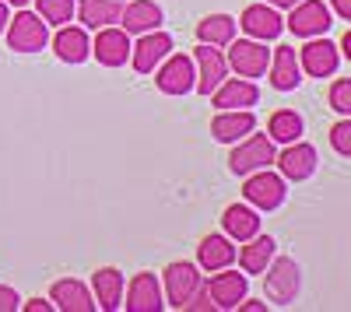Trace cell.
<instances>
[{
  "label": "cell",
  "instance_id": "obj_1",
  "mask_svg": "<svg viewBox=\"0 0 351 312\" xmlns=\"http://www.w3.org/2000/svg\"><path fill=\"white\" fill-rule=\"evenodd\" d=\"M274 140L271 137H263V133H246V140L232 151V158H228V165H232V172L236 176H250V172H256V168H267L271 161H274Z\"/></svg>",
  "mask_w": 351,
  "mask_h": 312
},
{
  "label": "cell",
  "instance_id": "obj_2",
  "mask_svg": "<svg viewBox=\"0 0 351 312\" xmlns=\"http://www.w3.org/2000/svg\"><path fill=\"white\" fill-rule=\"evenodd\" d=\"M46 42H49L46 21L39 14H32V11H18L11 28H8V46L18 49V53H39Z\"/></svg>",
  "mask_w": 351,
  "mask_h": 312
},
{
  "label": "cell",
  "instance_id": "obj_3",
  "mask_svg": "<svg viewBox=\"0 0 351 312\" xmlns=\"http://www.w3.org/2000/svg\"><path fill=\"white\" fill-rule=\"evenodd\" d=\"M285 179L281 176H274V172H267V168H256V172H250V179H246V186H243V196L253 204V207H260V211H274V207H281L285 204Z\"/></svg>",
  "mask_w": 351,
  "mask_h": 312
},
{
  "label": "cell",
  "instance_id": "obj_4",
  "mask_svg": "<svg viewBox=\"0 0 351 312\" xmlns=\"http://www.w3.org/2000/svg\"><path fill=\"white\" fill-rule=\"evenodd\" d=\"M330 8L324 0H299L295 8H291V18H288V28L302 39H313V36H327L330 28Z\"/></svg>",
  "mask_w": 351,
  "mask_h": 312
},
{
  "label": "cell",
  "instance_id": "obj_5",
  "mask_svg": "<svg viewBox=\"0 0 351 312\" xmlns=\"http://www.w3.org/2000/svg\"><path fill=\"white\" fill-rule=\"evenodd\" d=\"M193 81H197V74H193V60L186 53L165 56V64L155 74V84L165 95H186V92H193Z\"/></svg>",
  "mask_w": 351,
  "mask_h": 312
},
{
  "label": "cell",
  "instance_id": "obj_6",
  "mask_svg": "<svg viewBox=\"0 0 351 312\" xmlns=\"http://www.w3.org/2000/svg\"><path fill=\"white\" fill-rule=\"evenodd\" d=\"M200 285H204V281H200V274H197L193 263L183 260V263H169L165 267V298H169L172 309H183L197 295Z\"/></svg>",
  "mask_w": 351,
  "mask_h": 312
},
{
  "label": "cell",
  "instance_id": "obj_7",
  "mask_svg": "<svg viewBox=\"0 0 351 312\" xmlns=\"http://www.w3.org/2000/svg\"><path fill=\"white\" fill-rule=\"evenodd\" d=\"M193 64H197V81H193V88L200 92V95H211L218 84L225 81V74H228V64H225V56L215 49V46H208V42H200L197 49H193Z\"/></svg>",
  "mask_w": 351,
  "mask_h": 312
},
{
  "label": "cell",
  "instance_id": "obj_8",
  "mask_svg": "<svg viewBox=\"0 0 351 312\" xmlns=\"http://www.w3.org/2000/svg\"><path fill=\"white\" fill-rule=\"evenodd\" d=\"M232 49H228V67L236 70L239 77H260V74H267V64H271V56H267V49H263L260 42H250V39H232L228 42Z\"/></svg>",
  "mask_w": 351,
  "mask_h": 312
},
{
  "label": "cell",
  "instance_id": "obj_9",
  "mask_svg": "<svg viewBox=\"0 0 351 312\" xmlns=\"http://www.w3.org/2000/svg\"><path fill=\"white\" fill-rule=\"evenodd\" d=\"M172 53V39L165 32H158V28H152V32H144L141 42L130 49V60H134V70L137 74H152L165 56Z\"/></svg>",
  "mask_w": 351,
  "mask_h": 312
},
{
  "label": "cell",
  "instance_id": "obj_10",
  "mask_svg": "<svg viewBox=\"0 0 351 312\" xmlns=\"http://www.w3.org/2000/svg\"><path fill=\"white\" fill-rule=\"evenodd\" d=\"M295 295H299V263L281 257L267 270V298L278 302V305H288Z\"/></svg>",
  "mask_w": 351,
  "mask_h": 312
},
{
  "label": "cell",
  "instance_id": "obj_11",
  "mask_svg": "<svg viewBox=\"0 0 351 312\" xmlns=\"http://www.w3.org/2000/svg\"><path fill=\"white\" fill-rule=\"evenodd\" d=\"M274 161H278L285 179L302 183V179H309L316 172V148L313 144H302V140H291L281 155H274Z\"/></svg>",
  "mask_w": 351,
  "mask_h": 312
},
{
  "label": "cell",
  "instance_id": "obj_12",
  "mask_svg": "<svg viewBox=\"0 0 351 312\" xmlns=\"http://www.w3.org/2000/svg\"><path fill=\"white\" fill-rule=\"evenodd\" d=\"M239 25H243V32H250V36L260 39V42L278 39V36H281V28H285L281 14H278L274 8H267V4H250V8L243 11Z\"/></svg>",
  "mask_w": 351,
  "mask_h": 312
},
{
  "label": "cell",
  "instance_id": "obj_13",
  "mask_svg": "<svg viewBox=\"0 0 351 312\" xmlns=\"http://www.w3.org/2000/svg\"><path fill=\"white\" fill-rule=\"evenodd\" d=\"M299 67L313 77H330L337 70V46L313 36V42H306L299 53Z\"/></svg>",
  "mask_w": 351,
  "mask_h": 312
},
{
  "label": "cell",
  "instance_id": "obj_14",
  "mask_svg": "<svg viewBox=\"0 0 351 312\" xmlns=\"http://www.w3.org/2000/svg\"><path fill=\"white\" fill-rule=\"evenodd\" d=\"M256 130V116L250 109H221L215 123H211V133L221 140V144H232V140H243L246 133Z\"/></svg>",
  "mask_w": 351,
  "mask_h": 312
},
{
  "label": "cell",
  "instance_id": "obj_15",
  "mask_svg": "<svg viewBox=\"0 0 351 312\" xmlns=\"http://www.w3.org/2000/svg\"><path fill=\"white\" fill-rule=\"evenodd\" d=\"M92 53L99 56V64L106 67H123L127 64V56H130V39L123 28H99V36H95V46Z\"/></svg>",
  "mask_w": 351,
  "mask_h": 312
},
{
  "label": "cell",
  "instance_id": "obj_16",
  "mask_svg": "<svg viewBox=\"0 0 351 312\" xmlns=\"http://www.w3.org/2000/svg\"><path fill=\"white\" fill-rule=\"evenodd\" d=\"M120 25L127 36H144V32H152V28L162 25V8L155 0H130L120 11Z\"/></svg>",
  "mask_w": 351,
  "mask_h": 312
},
{
  "label": "cell",
  "instance_id": "obj_17",
  "mask_svg": "<svg viewBox=\"0 0 351 312\" xmlns=\"http://www.w3.org/2000/svg\"><path fill=\"white\" fill-rule=\"evenodd\" d=\"M215 274V270H211ZM246 277L236 274V270H228V274H215L211 277V285H208V295L215 302V309H236L243 298H246Z\"/></svg>",
  "mask_w": 351,
  "mask_h": 312
},
{
  "label": "cell",
  "instance_id": "obj_18",
  "mask_svg": "<svg viewBox=\"0 0 351 312\" xmlns=\"http://www.w3.org/2000/svg\"><path fill=\"white\" fill-rule=\"evenodd\" d=\"M162 302V285L155 281V274H137L130 281V291H127V309L130 312H158Z\"/></svg>",
  "mask_w": 351,
  "mask_h": 312
},
{
  "label": "cell",
  "instance_id": "obj_19",
  "mask_svg": "<svg viewBox=\"0 0 351 312\" xmlns=\"http://www.w3.org/2000/svg\"><path fill=\"white\" fill-rule=\"evenodd\" d=\"M302 81V67H299V56L291 46H278L274 49V60H271V84L278 92H291L299 88Z\"/></svg>",
  "mask_w": 351,
  "mask_h": 312
},
{
  "label": "cell",
  "instance_id": "obj_20",
  "mask_svg": "<svg viewBox=\"0 0 351 312\" xmlns=\"http://www.w3.org/2000/svg\"><path fill=\"white\" fill-rule=\"evenodd\" d=\"M49 295H53L56 309H64V312H95V298H92V291H88L81 281H74V277L56 281Z\"/></svg>",
  "mask_w": 351,
  "mask_h": 312
},
{
  "label": "cell",
  "instance_id": "obj_21",
  "mask_svg": "<svg viewBox=\"0 0 351 312\" xmlns=\"http://www.w3.org/2000/svg\"><path fill=\"white\" fill-rule=\"evenodd\" d=\"M256 99H260V92L250 77L221 81L215 88V109H250V105H256Z\"/></svg>",
  "mask_w": 351,
  "mask_h": 312
},
{
  "label": "cell",
  "instance_id": "obj_22",
  "mask_svg": "<svg viewBox=\"0 0 351 312\" xmlns=\"http://www.w3.org/2000/svg\"><path fill=\"white\" fill-rule=\"evenodd\" d=\"M92 285H95L99 309H106V312H116V309H120V302H123V274H120V270H116V267L95 270Z\"/></svg>",
  "mask_w": 351,
  "mask_h": 312
},
{
  "label": "cell",
  "instance_id": "obj_23",
  "mask_svg": "<svg viewBox=\"0 0 351 312\" xmlns=\"http://www.w3.org/2000/svg\"><path fill=\"white\" fill-rule=\"evenodd\" d=\"M53 49L64 64H81L84 56L92 53L84 28H71V25H60V32H56V39H53Z\"/></svg>",
  "mask_w": 351,
  "mask_h": 312
},
{
  "label": "cell",
  "instance_id": "obj_24",
  "mask_svg": "<svg viewBox=\"0 0 351 312\" xmlns=\"http://www.w3.org/2000/svg\"><path fill=\"white\" fill-rule=\"evenodd\" d=\"M221 224H225V235H228V239H239V242H246V239H253V235L260 232V218H256V211H250V207H243V204L225 207Z\"/></svg>",
  "mask_w": 351,
  "mask_h": 312
},
{
  "label": "cell",
  "instance_id": "obj_25",
  "mask_svg": "<svg viewBox=\"0 0 351 312\" xmlns=\"http://www.w3.org/2000/svg\"><path fill=\"white\" fill-rule=\"evenodd\" d=\"M274 239L271 235H253V239H246V246H243V252H239V263H243V270L246 274H263L267 270V263L274 260Z\"/></svg>",
  "mask_w": 351,
  "mask_h": 312
},
{
  "label": "cell",
  "instance_id": "obj_26",
  "mask_svg": "<svg viewBox=\"0 0 351 312\" xmlns=\"http://www.w3.org/2000/svg\"><path fill=\"white\" fill-rule=\"evenodd\" d=\"M236 260V246L228 242V235H208L200 242V267L204 270H225Z\"/></svg>",
  "mask_w": 351,
  "mask_h": 312
},
{
  "label": "cell",
  "instance_id": "obj_27",
  "mask_svg": "<svg viewBox=\"0 0 351 312\" xmlns=\"http://www.w3.org/2000/svg\"><path fill=\"white\" fill-rule=\"evenodd\" d=\"M197 39L208 42V46H228L236 39V18L228 14H211L197 25Z\"/></svg>",
  "mask_w": 351,
  "mask_h": 312
},
{
  "label": "cell",
  "instance_id": "obj_28",
  "mask_svg": "<svg viewBox=\"0 0 351 312\" xmlns=\"http://www.w3.org/2000/svg\"><path fill=\"white\" fill-rule=\"evenodd\" d=\"M77 11L88 28H106L112 21H120V0H81Z\"/></svg>",
  "mask_w": 351,
  "mask_h": 312
},
{
  "label": "cell",
  "instance_id": "obj_29",
  "mask_svg": "<svg viewBox=\"0 0 351 312\" xmlns=\"http://www.w3.org/2000/svg\"><path fill=\"white\" fill-rule=\"evenodd\" d=\"M267 130H271V140L291 144V140H299V133H302V116L295 109H278L271 116V123H267Z\"/></svg>",
  "mask_w": 351,
  "mask_h": 312
},
{
  "label": "cell",
  "instance_id": "obj_30",
  "mask_svg": "<svg viewBox=\"0 0 351 312\" xmlns=\"http://www.w3.org/2000/svg\"><path fill=\"white\" fill-rule=\"evenodd\" d=\"M39 4V18L46 21V25H67L71 21V14H74V0H36Z\"/></svg>",
  "mask_w": 351,
  "mask_h": 312
},
{
  "label": "cell",
  "instance_id": "obj_31",
  "mask_svg": "<svg viewBox=\"0 0 351 312\" xmlns=\"http://www.w3.org/2000/svg\"><path fill=\"white\" fill-rule=\"evenodd\" d=\"M330 105H334V112H341V116L351 112V81L348 77H337L330 84Z\"/></svg>",
  "mask_w": 351,
  "mask_h": 312
},
{
  "label": "cell",
  "instance_id": "obj_32",
  "mask_svg": "<svg viewBox=\"0 0 351 312\" xmlns=\"http://www.w3.org/2000/svg\"><path fill=\"white\" fill-rule=\"evenodd\" d=\"M330 144H334V151L337 155H351V120H341V123H334V130H330Z\"/></svg>",
  "mask_w": 351,
  "mask_h": 312
},
{
  "label": "cell",
  "instance_id": "obj_33",
  "mask_svg": "<svg viewBox=\"0 0 351 312\" xmlns=\"http://www.w3.org/2000/svg\"><path fill=\"white\" fill-rule=\"evenodd\" d=\"M211 309H215V302H211V295H208V288H204V285H200L197 295L183 305V312H211Z\"/></svg>",
  "mask_w": 351,
  "mask_h": 312
},
{
  "label": "cell",
  "instance_id": "obj_34",
  "mask_svg": "<svg viewBox=\"0 0 351 312\" xmlns=\"http://www.w3.org/2000/svg\"><path fill=\"white\" fill-rule=\"evenodd\" d=\"M18 291L14 288H4V285H0V312H14L18 309Z\"/></svg>",
  "mask_w": 351,
  "mask_h": 312
},
{
  "label": "cell",
  "instance_id": "obj_35",
  "mask_svg": "<svg viewBox=\"0 0 351 312\" xmlns=\"http://www.w3.org/2000/svg\"><path fill=\"white\" fill-rule=\"evenodd\" d=\"M330 4H334V11H337L344 21H351V0H330Z\"/></svg>",
  "mask_w": 351,
  "mask_h": 312
},
{
  "label": "cell",
  "instance_id": "obj_36",
  "mask_svg": "<svg viewBox=\"0 0 351 312\" xmlns=\"http://www.w3.org/2000/svg\"><path fill=\"white\" fill-rule=\"evenodd\" d=\"M49 309H53V305H49V302H43V298H32V302L25 305V312H49Z\"/></svg>",
  "mask_w": 351,
  "mask_h": 312
},
{
  "label": "cell",
  "instance_id": "obj_37",
  "mask_svg": "<svg viewBox=\"0 0 351 312\" xmlns=\"http://www.w3.org/2000/svg\"><path fill=\"white\" fill-rule=\"evenodd\" d=\"M236 309H246V312H263L267 305H263V302H246V298H243V302H239Z\"/></svg>",
  "mask_w": 351,
  "mask_h": 312
},
{
  "label": "cell",
  "instance_id": "obj_38",
  "mask_svg": "<svg viewBox=\"0 0 351 312\" xmlns=\"http://www.w3.org/2000/svg\"><path fill=\"white\" fill-rule=\"evenodd\" d=\"M8 21H11V18H8V4H4V0H0V32H4V28H8Z\"/></svg>",
  "mask_w": 351,
  "mask_h": 312
},
{
  "label": "cell",
  "instance_id": "obj_39",
  "mask_svg": "<svg viewBox=\"0 0 351 312\" xmlns=\"http://www.w3.org/2000/svg\"><path fill=\"white\" fill-rule=\"evenodd\" d=\"M267 4H274V8H295L299 0H267Z\"/></svg>",
  "mask_w": 351,
  "mask_h": 312
},
{
  "label": "cell",
  "instance_id": "obj_40",
  "mask_svg": "<svg viewBox=\"0 0 351 312\" xmlns=\"http://www.w3.org/2000/svg\"><path fill=\"white\" fill-rule=\"evenodd\" d=\"M341 49H344V56H351V32H344V39H341Z\"/></svg>",
  "mask_w": 351,
  "mask_h": 312
},
{
  "label": "cell",
  "instance_id": "obj_41",
  "mask_svg": "<svg viewBox=\"0 0 351 312\" xmlns=\"http://www.w3.org/2000/svg\"><path fill=\"white\" fill-rule=\"evenodd\" d=\"M4 4H14V8H25V4H28V0H4Z\"/></svg>",
  "mask_w": 351,
  "mask_h": 312
}]
</instances>
